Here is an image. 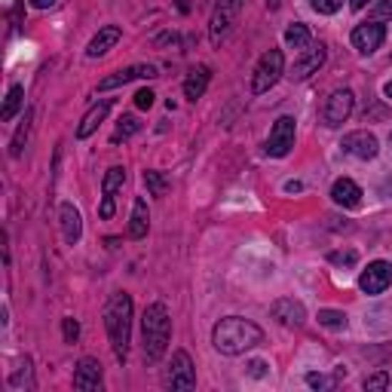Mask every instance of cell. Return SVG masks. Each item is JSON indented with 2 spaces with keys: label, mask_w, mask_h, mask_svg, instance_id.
Returning <instances> with one entry per match:
<instances>
[{
  "label": "cell",
  "mask_w": 392,
  "mask_h": 392,
  "mask_svg": "<svg viewBox=\"0 0 392 392\" xmlns=\"http://www.w3.org/2000/svg\"><path fill=\"white\" fill-rule=\"evenodd\" d=\"M331 200L337 205H344V209H359L362 205V187L353 178H337L331 187Z\"/></svg>",
  "instance_id": "18"
},
{
  "label": "cell",
  "mask_w": 392,
  "mask_h": 392,
  "mask_svg": "<svg viewBox=\"0 0 392 392\" xmlns=\"http://www.w3.org/2000/svg\"><path fill=\"white\" fill-rule=\"evenodd\" d=\"M383 40H386V28L380 25V22H362V25L353 31V46H356L362 56L377 53V49L383 46Z\"/></svg>",
  "instance_id": "11"
},
{
  "label": "cell",
  "mask_w": 392,
  "mask_h": 392,
  "mask_svg": "<svg viewBox=\"0 0 392 392\" xmlns=\"http://www.w3.org/2000/svg\"><path fill=\"white\" fill-rule=\"evenodd\" d=\"M285 43L292 49H306L309 43H313V34H309L306 25L294 22V25H288V31H285Z\"/></svg>",
  "instance_id": "24"
},
{
  "label": "cell",
  "mask_w": 392,
  "mask_h": 392,
  "mask_svg": "<svg viewBox=\"0 0 392 392\" xmlns=\"http://www.w3.org/2000/svg\"><path fill=\"white\" fill-rule=\"evenodd\" d=\"M153 101H157V96H153L150 89H138V92H135V108L150 110V108H153Z\"/></svg>",
  "instance_id": "35"
},
{
  "label": "cell",
  "mask_w": 392,
  "mask_h": 392,
  "mask_svg": "<svg viewBox=\"0 0 392 392\" xmlns=\"http://www.w3.org/2000/svg\"><path fill=\"white\" fill-rule=\"evenodd\" d=\"M141 129V123L132 117V113H126V117H120V123H117V129H113V135H110V141L117 144V141H126V138H132L135 132Z\"/></svg>",
  "instance_id": "25"
},
{
  "label": "cell",
  "mask_w": 392,
  "mask_h": 392,
  "mask_svg": "<svg viewBox=\"0 0 392 392\" xmlns=\"http://www.w3.org/2000/svg\"><path fill=\"white\" fill-rule=\"evenodd\" d=\"M153 77H160L157 65H129V68L117 71V74H110V77H105V80H98V92H108V89L126 86V83H132V80H153Z\"/></svg>",
  "instance_id": "10"
},
{
  "label": "cell",
  "mask_w": 392,
  "mask_h": 392,
  "mask_svg": "<svg viewBox=\"0 0 392 392\" xmlns=\"http://www.w3.org/2000/svg\"><path fill=\"white\" fill-rule=\"evenodd\" d=\"M386 19H392V0H377L371 6V22H386Z\"/></svg>",
  "instance_id": "30"
},
{
  "label": "cell",
  "mask_w": 392,
  "mask_h": 392,
  "mask_svg": "<svg viewBox=\"0 0 392 392\" xmlns=\"http://www.w3.org/2000/svg\"><path fill=\"white\" fill-rule=\"evenodd\" d=\"M328 261H331L334 267H353V264L359 261V254H356L353 249H346V252H331V254H328Z\"/></svg>",
  "instance_id": "32"
},
{
  "label": "cell",
  "mask_w": 392,
  "mask_h": 392,
  "mask_svg": "<svg viewBox=\"0 0 392 392\" xmlns=\"http://www.w3.org/2000/svg\"><path fill=\"white\" fill-rule=\"evenodd\" d=\"M126 184V169L123 166H113V169H108V175H105V181H101V209H98V215L105 221H110L113 218V196H117V190Z\"/></svg>",
  "instance_id": "14"
},
{
  "label": "cell",
  "mask_w": 392,
  "mask_h": 392,
  "mask_svg": "<svg viewBox=\"0 0 392 392\" xmlns=\"http://www.w3.org/2000/svg\"><path fill=\"white\" fill-rule=\"evenodd\" d=\"M105 328L110 337V349L117 362H126L129 337H132V297L126 292H113L105 306Z\"/></svg>",
  "instance_id": "2"
},
{
  "label": "cell",
  "mask_w": 392,
  "mask_h": 392,
  "mask_svg": "<svg viewBox=\"0 0 392 392\" xmlns=\"http://www.w3.org/2000/svg\"><path fill=\"white\" fill-rule=\"evenodd\" d=\"M61 334H65L68 344H74V340L80 337V325H77V319H61Z\"/></svg>",
  "instance_id": "34"
},
{
  "label": "cell",
  "mask_w": 392,
  "mask_h": 392,
  "mask_svg": "<svg viewBox=\"0 0 392 392\" xmlns=\"http://www.w3.org/2000/svg\"><path fill=\"white\" fill-rule=\"evenodd\" d=\"M120 37H123V31H120L117 25H105V28H101L96 37L89 40V46H86V56H89V58H101V56H105V53H110V49L120 43Z\"/></svg>",
  "instance_id": "17"
},
{
  "label": "cell",
  "mask_w": 392,
  "mask_h": 392,
  "mask_svg": "<svg viewBox=\"0 0 392 392\" xmlns=\"http://www.w3.org/2000/svg\"><path fill=\"white\" fill-rule=\"evenodd\" d=\"M294 148V117H279L273 123V129H270V138H267V153L276 160H282L288 157Z\"/></svg>",
  "instance_id": "7"
},
{
  "label": "cell",
  "mask_w": 392,
  "mask_h": 392,
  "mask_svg": "<svg viewBox=\"0 0 392 392\" xmlns=\"http://www.w3.org/2000/svg\"><path fill=\"white\" fill-rule=\"evenodd\" d=\"M285 74V56L282 49H267L261 56L254 68V77H252V92L254 96H264V92H270L276 83H279V77Z\"/></svg>",
  "instance_id": "4"
},
{
  "label": "cell",
  "mask_w": 392,
  "mask_h": 392,
  "mask_svg": "<svg viewBox=\"0 0 392 392\" xmlns=\"http://www.w3.org/2000/svg\"><path fill=\"white\" fill-rule=\"evenodd\" d=\"M148 221H150L148 202L138 196L135 205H132V218H129V236L132 239H144V236H148Z\"/></svg>",
  "instance_id": "22"
},
{
  "label": "cell",
  "mask_w": 392,
  "mask_h": 392,
  "mask_svg": "<svg viewBox=\"0 0 392 392\" xmlns=\"http://www.w3.org/2000/svg\"><path fill=\"white\" fill-rule=\"evenodd\" d=\"M178 9H181V13H190V4H187V0H178Z\"/></svg>",
  "instance_id": "39"
},
{
  "label": "cell",
  "mask_w": 392,
  "mask_h": 392,
  "mask_svg": "<svg viewBox=\"0 0 392 392\" xmlns=\"http://www.w3.org/2000/svg\"><path fill=\"white\" fill-rule=\"evenodd\" d=\"M309 6H313L319 16H334L337 9L344 6V0H309Z\"/></svg>",
  "instance_id": "31"
},
{
  "label": "cell",
  "mask_w": 392,
  "mask_h": 392,
  "mask_svg": "<svg viewBox=\"0 0 392 392\" xmlns=\"http://www.w3.org/2000/svg\"><path fill=\"white\" fill-rule=\"evenodd\" d=\"M239 6H242V0H221V4L215 6L212 22H209V37L215 46H221L224 40L230 37L233 22H236V16H239Z\"/></svg>",
  "instance_id": "6"
},
{
  "label": "cell",
  "mask_w": 392,
  "mask_h": 392,
  "mask_svg": "<svg viewBox=\"0 0 392 392\" xmlns=\"http://www.w3.org/2000/svg\"><path fill=\"white\" fill-rule=\"evenodd\" d=\"M279 4H282V0H267V6H270V9H279Z\"/></svg>",
  "instance_id": "40"
},
{
  "label": "cell",
  "mask_w": 392,
  "mask_h": 392,
  "mask_svg": "<svg viewBox=\"0 0 392 392\" xmlns=\"http://www.w3.org/2000/svg\"><path fill=\"white\" fill-rule=\"evenodd\" d=\"M270 313L276 322L285 328H301L306 322V306L301 301H294V297H279V301L270 306Z\"/></svg>",
  "instance_id": "12"
},
{
  "label": "cell",
  "mask_w": 392,
  "mask_h": 392,
  "mask_svg": "<svg viewBox=\"0 0 392 392\" xmlns=\"http://www.w3.org/2000/svg\"><path fill=\"white\" fill-rule=\"evenodd\" d=\"M249 374H252V377H264V374H267V365H264V362H252V365H249Z\"/></svg>",
  "instance_id": "36"
},
{
  "label": "cell",
  "mask_w": 392,
  "mask_h": 392,
  "mask_svg": "<svg viewBox=\"0 0 392 392\" xmlns=\"http://www.w3.org/2000/svg\"><path fill=\"white\" fill-rule=\"evenodd\" d=\"M392 285V264L386 261H374V264H368V270L359 276V288H362L365 294H383L386 288Z\"/></svg>",
  "instance_id": "9"
},
{
  "label": "cell",
  "mask_w": 392,
  "mask_h": 392,
  "mask_svg": "<svg viewBox=\"0 0 392 392\" xmlns=\"http://www.w3.org/2000/svg\"><path fill=\"white\" fill-rule=\"evenodd\" d=\"M163 383L169 389H193L196 386V371H193V362L184 349H178V353L172 356V365L166 371V377H163Z\"/></svg>",
  "instance_id": "8"
},
{
  "label": "cell",
  "mask_w": 392,
  "mask_h": 392,
  "mask_svg": "<svg viewBox=\"0 0 392 392\" xmlns=\"http://www.w3.org/2000/svg\"><path fill=\"white\" fill-rule=\"evenodd\" d=\"M383 92H386V98H392V80H389V83L383 86Z\"/></svg>",
  "instance_id": "41"
},
{
  "label": "cell",
  "mask_w": 392,
  "mask_h": 392,
  "mask_svg": "<svg viewBox=\"0 0 392 392\" xmlns=\"http://www.w3.org/2000/svg\"><path fill=\"white\" fill-rule=\"evenodd\" d=\"M31 6H34V9H49V6H56V0H31Z\"/></svg>",
  "instance_id": "37"
},
{
  "label": "cell",
  "mask_w": 392,
  "mask_h": 392,
  "mask_svg": "<svg viewBox=\"0 0 392 392\" xmlns=\"http://www.w3.org/2000/svg\"><path fill=\"white\" fill-rule=\"evenodd\" d=\"M209 80H212V71L200 65L196 71H190V77L184 80V96H187L190 101H200L205 96V86H209Z\"/></svg>",
  "instance_id": "21"
},
{
  "label": "cell",
  "mask_w": 392,
  "mask_h": 392,
  "mask_svg": "<svg viewBox=\"0 0 392 392\" xmlns=\"http://www.w3.org/2000/svg\"><path fill=\"white\" fill-rule=\"evenodd\" d=\"M141 334H144V359L160 362L172 337V319L166 304H150L141 316Z\"/></svg>",
  "instance_id": "3"
},
{
  "label": "cell",
  "mask_w": 392,
  "mask_h": 392,
  "mask_svg": "<svg viewBox=\"0 0 392 392\" xmlns=\"http://www.w3.org/2000/svg\"><path fill=\"white\" fill-rule=\"evenodd\" d=\"M389 141H392V135H389Z\"/></svg>",
  "instance_id": "42"
},
{
  "label": "cell",
  "mask_w": 392,
  "mask_h": 392,
  "mask_svg": "<svg viewBox=\"0 0 392 392\" xmlns=\"http://www.w3.org/2000/svg\"><path fill=\"white\" fill-rule=\"evenodd\" d=\"M144 184H148V190L153 193V196H163L169 190V181L163 178L160 172H144Z\"/></svg>",
  "instance_id": "29"
},
{
  "label": "cell",
  "mask_w": 392,
  "mask_h": 392,
  "mask_svg": "<svg viewBox=\"0 0 392 392\" xmlns=\"http://www.w3.org/2000/svg\"><path fill=\"white\" fill-rule=\"evenodd\" d=\"M340 377H346V371L344 368H337V374L334 377H325V374H306V383L313 386V389H331L337 386V380Z\"/></svg>",
  "instance_id": "27"
},
{
  "label": "cell",
  "mask_w": 392,
  "mask_h": 392,
  "mask_svg": "<svg viewBox=\"0 0 392 392\" xmlns=\"http://www.w3.org/2000/svg\"><path fill=\"white\" fill-rule=\"evenodd\" d=\"M25 105V86H9V92H6V101H4V110H0V120L4 123H9L19 113V108Z\"/></svg>",
  "instance_id": "23"
},
{
  "label": "cell",
  "mask_w": 392,
  "mask_h": 392,
  "mask_svg": "<svg viewBox=\"0 0 392 392\" xmlns=\"http://www.w3.org/2000/svg\"><path fill=\"white\" fill-rule=\"evenodd\" d=\"M322 65H325V46L319 43L313 49H306V53L292 65V80H306L309 74H316Z\"/></svg>",
  "instance_id": "15"
},
{
  "label": "cell",
  "mask_w": 392,
  "mask_h": 392,
  "mask_svg": "<svg viewBox=\"0 0 392 392\" xmlns=\"http://www.w3.org/2000/svg\"><path fill=\"white\" fill-rule=\"evenodd\" d=\"M31 117H34V113H31V110H25V120H22V126H19V132H16L13 144H9V153H13V157H22V148H25V141H28V132H31Z\"/></svg>",
  "instance_id": "26"
},
{
  "label": "cell",
  "mask_w": 392,
  "mask_h": 392,
  "mask_svg": "<svg viewBox=\"0 0 392 392\" xmlns=\"http://www.w3.org/2000/svg\"><path fill=\"white\" fill-rule=\"evenodd\" d=\"M319 325H325V328H346V313H340V309H319Z\"/></svg>",
  "instance_id": "28"
},
{
  "label": "cell",
  "mask_w": 392,
  "mask_h": 392,
  "mask_svg": "<svg viewBox=\"0 0 392 392\" xmlns=\"http://www.w3.org/2000/svg\"><path fill=\"white\" fill-rule=\"evenodd\" d=\"M108 110H110V98H101L98 105H92L86 110V117L80 120V126H77V138H89L92 132H96L101 126V120L108 117Z\"/></svg>",
  "instance_id": "20"
},
{
  "label": "cell",
  "mask_w": 392,
  "mask_h": 392,
  "mask_svg": "<svg viewBox=\"0 0 392 392\" xmlns=\"http://www.w3.org/2000/svg\"><path fill=\"white\" fill-rule=\"evenodd\" d=\"M349 6H353V9H365L368 0H349Z\"/></svg>",
  "instance_id": "38"
},
{
  "label": "cell",
  "mask_w": 392,
  "mask_h": 392,
  "mask_svg": "<svg viewBox=\"0 0 392 392\" xmlns=\"http://www.w3.org/2000/svg\"><path fill=\"white\" fill-rule=\"evenodd\" d=\"M340 148H344V153H349V157H356V160H374L380 144L371 132L362 129V132H349V135L340 141Z\"/></svg>",
  "instance_id": "13"
},
{
  "label": "cell",
  "mask_w": 392,
  "mask_h": 392,
  "mask_svg": "<svg viewBox=\"0 0 392 392\" xmlns=\"http://www.w3.org/2000/svg\"><path fill=\"white\" fill-rule=\"evenodd\" d=\"M58 218H61V236H65V242L74 245V242L80 239V233H83V221H80V212H77L71 202H61Z\"/></svg>",
  "instance_id": "19"
},
{
  "label": "cell",
  "mask_w": 392,
  "mask_h": 392,
  "mask_svg": "<svg viewBox=\"0 0 392 392\" xmlns=\"http://www.w3.org/2000/svg\"><path fill=\"white\" fill-rule=\"evenodd\" d=\"M264 340V331L242 316H227L212 328V344L221 356H242Z\"/></svg>",
  "instance_id": "1"
},
{
  "label": "cell",
  "mask_w": 392,
  "mask_h": 392,
  "mask_svg": "<svg viewBox=\"0 0 392 392\" xmlns=\"http://www.w3.org/2000/svg\"><path fill=\"white\" fill-rule=\"evenodd\" d=\"M353 105H356L353 89H334L331 96L325 98V108H322V123H325L328 129L344 126V123L349 120V113H353Z\"/></svg>",
  "instance_id": "5"
},
{
  "label": "cell",
  "mask_w": 392,
  "mask_h": 392,
  "mask_svg": "<svg viewBox=\"0 0 392 392\" xmlns=\"http://www.w3.org/2000/svg\"><path fill=\"white\" fill-rule=\"evenodd\" d=\"M386 386H389V374H386V371H377V374L365 377V389H368V392H374V389H386Z\"/></svg>",
  "instance_id": "33"
},
{
  "label": "cell",
  "mask_w": 392,
  "mask_h": 392,
  "mask_svg": "<svg viewBox=\"0 0 392 392\" xmlns=\"http://www.w3.org/2000/svg\"><path fill=\"white\" fill-rule=\"evenodd\" d=\"M74 389H101V365L96 362V359H80V365L74 371Z\"/></svg>",
  "instance_id": "16"
}]
</instances>
